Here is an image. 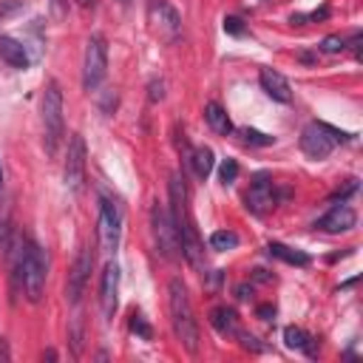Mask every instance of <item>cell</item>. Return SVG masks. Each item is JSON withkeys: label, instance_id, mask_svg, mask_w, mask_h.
Instances as JSON below:
<instances>
[{"label": "cell", "instance_id": "obj_1", "mask_svg": "<svg viewBox=\"0 0 363 363\" xmlns=\"http://www.w3.org/2000/svg\"><path fill=\"white\" fill-rule=\"evenodd\" d=\"M167 309H170V323H173L176 337L182 340V346L190 354H196L199 352V323H196L193 303H190V295H187V286L182 278H170V284H167Z\"/></svg>", "mask_w": 363, "mask_h": 363}, {"label": "cell", "instance_id": "obj_2", "mask_svg": "<svg viewBox=\"0 0 363 363\" xmlns=\"http://www.w3.org/2000/svg\"><path fill=\"white\" fill-rule=\"evenodd\" d=\"M40 113H43V147L48 156H54L62 142V91L57 79L45 82Z\"/></svg>", "mask_w": 363, "mask_h": 363}, {"label": "cell", "instance_id": "obj_3", "mask_svg": "<svg viewBox=\"0 0 363 363\" xmlns=\"http://www.w3.org/2000/svg\"><path fill=\"white\" fill-rule=\"evenodd\" d=\"M45 278H48L45 252L34 241H26V247H23V295L28 298V303H40L43 301Z\"/></svg>", "mask_w": 363, "mask_h": 363}, {"label": "cell", "instance_id": "obj_4", "mask_svg": "<svg viewBox=\"0 0 363 363\" xmlns=\"http://www.w3.org/2000/svg\"><path fill=\"white\" fill-rule=\"evenodd\" d=\"M349 133L326 125V122H309L303 130H301V150L309 156V159H326L332 150H335V142H346Z\"/></svg>", "mask_w": 363, "mask_h": 363}, {"label": "cell", "instance_id": "obj_5", "mask_svg": "<svg viewBox=\"0 0 363 363\" xmlns=\"http://www.w3.org/2000/svg\"><path fill=\"white\" fill-rule=\"evenodd\" d=\"M108 74V43L102 34H91L82 54V88L96 91Z\"/></svg>", "mask_w": 363, "mask_h": 363}, {"label": "cell", "instance_id": "obj_6", "mask_svg": "<svg viewBox=\"0 0 363 363\" xmlns=\"http://www.w3.org/2000/svg\"><path fill=\"white\" fill-rule=\"evenodd\" d=\"M96 233H99V247L105 255H113L119 250V238H122V207L113 199H102L99 201V218H96Z\"/></svg>", "mask_w": 363, "mask_h": 363}, {"label": "cell", "instance_id": "obj_7", "mask_svg": "<svg viewBox=\"0 0 363 363\" xmlns=\"http://www.w3.org/2000/svg\"><path fill=\"white\" fill-rule=\"evenodd\" d=\"M150 233H153V244H156V252L167 261H176L179 258V233L173 227V218L167 210H162L159 204L150 210Z\"/></svg>", "mask_w": 363, "mask_h": 363}, {"label": "cell", "instance_id": "obj_8", "mask_svg": "<svg viewBox=\"0 0 363 363\" xmlns=\"http://www.w3.org/2000/svg\"><path fill=\"white\" fill-rule=\"evenodd\" d=\"M85 139L79 133L68 136V147H65V162H62V182L71 193H79L85 187Z\"/></svg>", "mask_w": 363, "mask_h": 363}, {"label": "cell", "instance_id": "obj_9", "mask_svg": "<svg viewBox=\"0 0 363 363\" xmlns=\"http://www.w3.org/2000/svg\"><path fill=\"white\" fill-rule=\"evenodd\" d=\"M91 269H94V252H91V247H82L77 252V258L68 269V281H65V301L71 306H77L82 301V292L91 281Z\"/></svg>", "mask_w": 363, "mask_h": 363}, {"label": "cell", "instance_id": "obj_10", "mask_svg": "<svg viewBox=\"0 0 363 363\" xmlns=\"http://www.w3.org/2000/svg\"><path fill=\"white\" fill-rule=\"evenodd\" d=\"M116 306H119V267L108 261L102 269V281H99V309L105 318H113Z\"/></svg>", "mask_w": 363, "mask_h": 363}, {"label": "cell", "instance_id": "obj_11", "mask_svg": "<svg viewBox=\"0 0 363 363\" xmlns=\"http://www.w3.org/2000/svg\"><path fill=\"white\" fill-rule=\"evenodd\" d=\"M244 201H247V210L250 213H255V216H264V213H269L272 207H275V187H272V182L261 173V176H255V182L250 184V190H247V196H244Z\"/></svg>", "mask_w": 363, "mask_h": 363}, {"label": "cell", "instance_id": "obj_12", "mask_svg": "<svg viewBox=\"0 0 363 363\" xmlns=\"http://www.w3.org/2000/svg\"><path fill=\"white\" fill-rule=\"evenodd\" d=\"M150 26L159 31V37H164V40H173V37H179V31H182V17H179V11L170 6V3H153L150 6Z\"/></svg>", "mask_w": 363, "mask_h": 363}, {"label": "cell", "instance_id": "obj_13", "mask_svg": "<svg viewBox=\"0 0 363 363\" xmlns=\"http://www.w3.org/2000/svg\"><path fill=\"white\" fill-rule=\"evenodd\" d=\"M357 224V213L349 207V204H335L326 216H320L318 221H315V227L320 230V233H349L352 227Z\"/></svg>", "mask_w": 363, "mask_h": 363}, {"label": "cell", "instance_id": "obj_14", "mask_svg": "<svg viewBox=\"0 0 363 363\" xmlns=\"http://www.w3.org/2000/svg\"><path fill=\"white\" fill-rule=\"evenodd\" d=\"M258 82H261L264 94H267L269 99H275V102H289V99H292V88H289V82H286L284 74H278V71H272V68H261Z\"/></svg>", "mask_w": 363, "mask_h": 363}, {"label": "cell", "instance_id": "obj_15", "mask_svg": "<svg viewBox=\"0 0 363 363\" xmlns=\"http://www.w3.org/2000/svg\"><path fill=\"white\" fill-rule=\"evenodd\" d=\"M0 60L9 62L11 68H28V62H31L26 45L14 37H6V34L0 37Z\"/></svg>", "mask_w": 363, "mask_h": 363}, {"label": "cell", "instance_id": "obj_16", "mask_svg": "<svg viewBox=\"0 0 363 363\" xmlns=\"http://www.w3.org/2000/svg\"><path fill=\"white\" fill-rule=\"evenodd\" d=\"M267 252H269L272 258H281L284 264H292V267H309V261H312L303 250L286 247V244H281V241H269V244H267Z\"/></svg>", "mask_w": 363, "mask_h": 363}, {"label": "cell", "instance_id": "obj_17", "mask_svg": "<svg viewBox=\"0 0 363 363\" xmlns=\"http://www.w3.org/2000/svg\"><path fill=\"white\" fill-rule=\"evenodd\" d=\"M210 323H213V329L218 332V335H238V315H235V309H230V306H216L213 312H210Z\"/></svg>", "mask_w": 363, "mask_h": 363}, {"label": "cell", "instance_id": "obj_18", "mask_svg": "<svg viewBox=\"0 0 363 363\" xmlns=\"http://www.w3.org/2000/svg\"><path fill=\"white\" fill-rule=\"evenodd\" d=\"M204 122H207L216 133H221V136H227V133L233 130V122H230L227 111H224L218 102H207V105H204Z\"/></svg>", "mask_w": 363, "mask_h": 363}, {"label": "cell", "instance_id": "obj_19", "mask_svg": "<svg viewBox=\"0 0 363 363\" xmlns=\"http://www.w3.org/2000/svg\"><path fill=\"white\" fill-rule=\"evenodd\" d=\"M284 343H286L289 349H298V352H306V354H318L312 337H309L301 326H286V329H284Z\"/></svg>", "mask_w": 363, "mask_h": 363}, {"label": "cell", "instance_id": "obj_20", "mask_svg": "<svg viewBox=\"0 0 363 363\" xmlns=\"http://www.w3.org/2000/svg\"><path fill=\"white\" fill-rule=\"evenodd\" d=\"M190 164H193V173L199 176V179H207L210 173H213V150L207 147V145H201V147H196L193 153H190Z\"/></svg>", "mask_w": 363, "mask_h": 363}, {"label": "cell", "instance_id": "obj_21", "mask_svg": "<svg viewBox=\"0 0 363 363\" xmlns=\"http://www.w3.org/2000/svg\"><path fill=\"white\" fill-rule=\"evenodd\" d=\"M233 247H238V235L233 230H216L210 235V250L224 252V250H233Z\"/></svg>", "mask_w": 363, "mask_h": 363}, {"label": "cell", "instance_id": "obj_22", "mask_svg": "<svg viewBox=\"0 0 363 363\" xmlns=\"http://www.w3.org/2000/svg\"><path fill=\"white\" fill-rule=\"evenodd\" d=\"M323 54H340L343 48H346V40L340 37V34H329V37H323L320 40V45H318Z\"/></svg>", "mask_w": 363, "mask_h": 363}, {"label": "cell", "instance_id": "obj_23", "mask_svg": "<svg viewBox=\"0 0 363 363\" xmlns=\"http://www.w3.org/2000/svg\"><path fill=\"white\" fill-rule=\"evenodd\" d=\"M241 136H244V142L258 145V147L272 145V136H267V133H261V130H255V128H241Z\"/></svg>", "mask_w": 363, "mask_h": 363}, {"label": "cell", "instance_id": "obj_24", "mask_svg": "<svg viewBox=\"0 0 363 363\" xmlns=\"http://www.w3.org/2000/svg\"><path fill=\"white\" fill-rule=\"evenodd\" d=\"M218 176H221V182H224V184H233V182L238 179V162H235V159H224V162H221Z\"/></svg>", "mask_w": 363, "mask_h": 363}, {"label": "cell", "instance_id": "obj_25", "mask_svg": "<svg viewBox=\"0 0 363 363\" xmlns=\"http://www.w3.org/2000/svg\"><path fill=\"white\" fill-rule=\"evenodd\" d=\"M130 329H133L139 337H145V340H150V337H153V329L145 323V318H142L139 312H133V315H130Z\"/></svg>", "mask_w": 363, "mask_h": 363}, {"label": "cell", "instance_id": "obj_26", "mask_svg": "<svg viewBox=\"0 0 363 363\" xmlns=\"http://www.w3.org/2000/svg\"><path fill=\"white\" fill-rule=\"evenodd\" d=\"M71 343H74V354L82 352V318L74 315V326H71Z\"/></svg>", "mask_w": 363, "mask_h": 363}, {"label": "cell", "instance_id": "obj_27", "mask_svg": "<svg viewBox=\"0 0 363 363\" xmlns=\"http://www.w3.org/2000/svg\"><path fill=\"white\" fill-rule=\"evenodd\" d=\"M224 31L238 37V34H244V23L238 17H224Z\"/></svg>", "mask_w": 363, "mask_h": 363}, {"label": "cell", "instance_id": "obj_28", "mask_svg": "<svg viewBox=\"0 0 363 363\" xmlns=\"http://www.w3.org/2000/svg\"><path fill=\"white\" fill-rule=\"evenodd\" d=\"M150 102H159V99H164V82L162 79H150Z\"/></svg>", "mask_w": 363, "mask_h": 363}, {"label": "cell", "instance_id": "obj_29", "mask_svg": "<svg viewBox=\"0 0 363 363\" xmlns=\"http://www.w3.org/2000/svg\"><path fill=\"white\" fill-rule=\"evenodd\" d=\"M238 337H241V346L250 349V352H261V349H264V346L258 343V337H252V335H241V332H238Z\"/></svg>", "mask_w": 363, "mask_h": 363}, {"label": "cell", "instance_id": "obj_30", "mask_svg": "<svg viewBox=\"0 0 363 363\" xmlns=\"http://www.w3.org/2000/svg\"><path fill=\"white\" fill-rule=\"evenodd\" d=\"M23 9V3L20 0H11V3H0V17H6V14H14V11H20Z\"/></svg>", "mask_w": 363, "mask_h": 363}, {"label": "cell", "instance_id": "obj_31", "mask_svg": "<svg viewBox=\"0 0 363 363\" xmlns=\"http://www.w3.org/2000/svg\"><path fill=\"white\" fill-rule=\"evenodd\" d=\"M272 315H275V306H272V303H261V306H258V318H261V320H269Z\"/></svg>", "mask_w": 363, "mask_h": 363}, {"label": "cell", "instance_id": "obj_32", "mask_svg": "<svg viewBox=\"0 0 363 363\" xmlns=\"http://www.w3.org/2000/svg\"><path fill=\"white\" fill-rule=\"evenodd\" d=\"M51 6H54V14H57V17H65V11H68V0H51Z\"/></svg>", "mask_w": 363, "mask_h": 363}, {"label": "cell", "instance_id": "obj_33", "mask_svg": "<svg viewBox=\"0 0 363 363\" xmlns=\"http://www.w3.org/2000/svg\"><path fill=\"white\" fill-rule=\"evenodd\" d=\"M250 295H252V286H247V284H241V286H238V298H241V301H247Z\"/></svg>", "mask_w": 363, "mask_h": 363}, {"label": "cell", "instance_id": "obj_34", "mask_svg": "<svg viewBox=\"0 0 363 363\" xmlns=\"http://www.w3.org/2000/svg\"><path fill=\"white\" fill-rule=\"evenodd\" d=\"M255 278H258V281H269V275H267V269H255Z\"/></svg>", "mask_w": 363, "mask_h": 363}, {"label": "cell", "instance_id": "obj_35", "mask_svg": "<svg viewBox=\"0 0 363 363\" xmlns=\"http://www.w3.org/2000/svg\"><path fill=\"white\" fill-rule=\"evenodd\" d=\"M77 3H79L82 9H94V3H96V0H77Z\"/></svg>", "mask_w": 363, "mask_h": 363}, {"label": "cell", "instance_id": "obj_36", "mask_svg": "<svg viewBox=\"0 0 363 363\" xmlns=\"http://www.w3.org/2000/svg\"><path fill=\"white\" fill-rule=\"evenodd\" d=\"M43 357H48V360H57V352H54V349H48V352H43Z\"/></svg>", "mask_w": 363, "mask_h": 363}, {"label": "cell", "instance_id": "obj_37", "mask_svg": "<svg viewBox=\"0 0 363 363\" xmlns=\"http://www.w3.org/2000/svg\"><path fill=\"white\" fill-rule=\"evenodd\" d=\"M0 187H3V167H0Z\"/></svg>", "mask_w": 363, "mask_h": 363}, {"label": "cell", "instance_id": "obj_38", "mask_svg": "<svg viewBox=\"0 0 363 363\" xmlns=\"http://www.w3.org/2000/svg\"><path fill=\"white\" fill-rule=\"evenodd\" d=\"M119 3H128V0H119Z\"/></svg>", "mask_w": 363, "mask_h": 363}]
</instances>
